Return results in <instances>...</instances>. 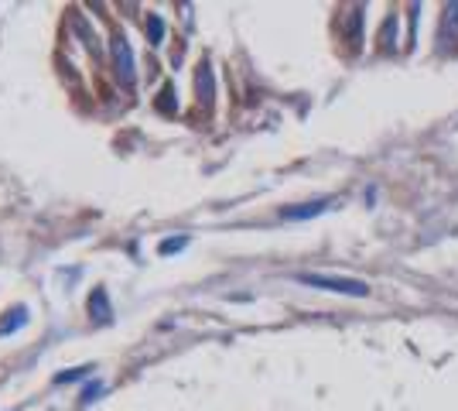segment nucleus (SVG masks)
<instances>
[{"label": "nucleus", "mask_w": 458, "mask_h": 411, "mask_svg": "<svg viewBox=\"0 0 458 411\" xmlns=\"http://www.w3.org/2000/svg\"><path fill=\"white\" fill-rule=\"evenodd\" d=\"M298 281H301V285H311V288L339 292V295H356V299L369 295L366 281H353V278H332V274H298Z\"/></svg>", "instance_id": "nucleus-1"}, {"label": "nucleus", "mask_w": 458, "mask_h": 411, "mask_svg": "<svg viewBox=\"0 0 458 411\" xmlns=\"http://www.w3.org/2000/svg\"><path fill=\"white\" fill-rule=\"evenodd\" d=\"M113 55H116V76H120V83H123V86H130V83H134V59H130V45H127L123 38H116V41H113Z\"/></svg>", "instance_id": "nucleus-2"}, {"label": "nucleus", "mask_w": 458, "mask_h": 411, "mask_svg": "<svg viewBox=\"0 0 458 411\" xmlns=\"http://www.w3.org/2000/svg\"><path fill=\"white\" fill-rule=\"evenodd\" d=\"M28 315H31V312H28L24 305H14L7 315H3V319H0V336H10V332H17V329L28 322Z\"/></svg>", "instance_id": "nucleus-3"}, {"label": "nucleus", "mask_w": 458, "mask_h": 411, "mask_svg": "<svg viewBox=\"0 0 458 411\" xmlns=\"http://www.w3.org/2000/svg\"><path fill=\"white\" fill-rule=\"evenodd\" d=\"M90 312H92V319H96V322H106V319H110V305H106V292H103V288H96V292H92Z\"/></svg>", "instance_id": "nucleus-4"}, {"label": "nucleus", "mask_w": 458, "mask_h": 411, "mask_svg": "<svg viewBox=\"0 0 458 411\" xmlns=\"http://www.w3.org/2000/svg\"><path fill=\"white\" fill-rule=\"evenodd\" d=\"M92 367H76V370H69V374H59L55 377V384H69V381H79V377H86Z\"/></svg>", "instance_id": "nucleus-5"}, {"label": "nucleus", "mask_w": 458, "mask_h": 411, "mask_svg": "<svg viewBox=\"0 0 458 411\" xmlns=\"http://www.w3.org/2000/svg\"><path fill=\"white\" fill-rule=\"evenodd\" d=\"M151 41H154V45L161 41V21H158V17H151Z\"/></svg>", "instance_id": "nucleus-6"}, {"label": "nucleus", "mask_w": 458, "mask_h": 411, "mask_svg": "<svg viewBox=\"0 0 458 411\" xmlns=\"http://www.w3.org/2000/svg\"><path fill=\"white\" fill-rule=\"evenodd\" d=\"M178 247H185V240H168V243H161V254H171Z\"/></svg>", "instance_id": "nucleus-7"}]
</instances>
